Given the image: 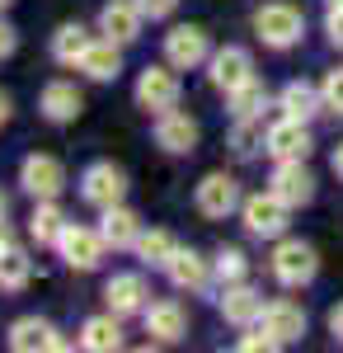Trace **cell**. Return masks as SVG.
Listing matches in <instances>:
<instances>
[{
  "mask_svg": "<svg viewBox=\"0 0 343 353\" xmlns=\"http://www.w3.org/2000/svg\"><path fill=\"white\" fill-rule=\"evenodd\" d=\"M207 273H211L207 259H202L198 250H184V245H179V250L169 254V264H165V278H169L179 292H202V288H207Z\"/></svg>",
  "mask_w": 343,
  "mask_h": 353,
  "instance_id": "7402d4cb",
  "label": "cell"
},
{
  "mask_svg": "<svg viewBox=\"0 0 343 353\" xmlns=\"http://www.w3.org/2000/svg\"><path fill=\"white\" fill-rule=\"evenodd\" d=\"M99 236L108 241V250H136V241H141V217H136L132 208L113 203V208H104Z\"/></svg>",
  "mask_w": 343,
  "mask_h": 353,
  "instance_id": "603a6c76",
  "label": "cell"
},
{
  "mask_svg": "<svg viewBox=\"0 0 343 353\" xmlns=\"http://www.w3.org/2000/svg\"><path fill=\"white\" fill-rule=\"evenodd\" d=\"M156 146L160 151H169V156H188L193 146H198V123L188 118L184 109H165L156 113Z\"/></svg>",
  "mask_w": 343,
  "mask_h": 353,
  "instance_id": "9a60e30c",
  "label": "cell"
},
{
  "mask_svg": "<svg viewBox=\"0 0 343 353\" xmlns=\"http://www.w3.org/2000/svg\"><path fill=\"white\" fill-rule=\"evenodd\" d=\"M104 306L123 321V316H141L146 306H151V288H146V278L141 273H113L104 283Z\"/></svg>",
  "mask_w": 343,
  "mask_h": 353,
  "instance_id": "8fae6325",
  "label": "cell"
},
{
  "mask_svg": "<svg viewBox=\"0 0 343 353\" xmlns=\"http://www.w3.org/2000/svg\"><path fill=\"white\" fill-rule=\"evenodd\" d=\"M207 57H211V38L202 24H174L165 33V61L174 71H198Z\"/></svg>",
  "mask_w": 343,
  "mask_h": 353,
  "instance_id": "5b68a950",
  "label": "cell"
},
{
  "mask_svg": "<svg viewBox=\"0 0 343 353\" xmlns=\"http://www.w3.org/2000/svg\"><path fill=\"white\" fill-rule=\"evenodd\" d=\"M141 24H146V14H141L136 0H108L99 10V33L113 38V43H123V48L141 38Z\"/></svg>",
  "mask_w": 343,
  "mask_h": 353,
  "instance_id": "2e32d148",
  "label": "cell"
},
{
  "mask_svg": "<svg viewBox=\"0 0 343 353\" xmlns=\"http://www.w3.org/2000/svg\"><path fill=\"white\" fill-rule=\"evenodd\" d=\"M211 269H216L221 288H226V283H245L249 278V259H245V250H236V245H221L216 259H211Z\"/></svg>",
  "mask_w": 343,
  "mask_h": 353,
  "instance_id": "4dcf8cb0",
  "label": "cell"
},
{
  "mask_svg": "<svg viewBox=\"0 0 343 353\" xmlns=\"http://www.w3.org/2000/svg\"><path fill=\"white\" fill-rule=\"evenodd\" d=\"M264 151L273 161H306L315 151V137H311V123L301 118H278L264 132Z\"/></svg>",
  "mask_w": 343,
  "mask_h": 353,
  "instance_id": "ba28073f",
  "label": "cell"
},
{
  "mask_svg": "<svg viewBox=\"0 0 343 353\" xmlns=\"http://www.w3.org/2000/svg\"><path fill=\"white\" fill-rule=\"evenodd\" d=\"M90 43H94V38H90V28H85V24H61L52 33V57L61 61V66H76L80 52H85Z\"/></svg>",
  "mask_w": 343,
  "mask_h": 353,
  "instance_id": "f1b7e54d",
  "label": "cell"
},
{
  "mask_svg": "<svg viewBox=\"0 0 343 353\" xmlns=\"http://www.w3.org/2000/svg\"><path fill=\"white\" fill-rule=\"evenodd\" d=\"M80 198L90 203V208H113V203H123L127 198V174L118 170L113 161H94L80 170Z\"/></svg>",
  "mask_w": 343,
  "mask_h": 353,
  "instance_id": "277c9868",
  "label": "cell"
},
{
  "mask_svg": "<svg viewBox=\"0 0 343 353\" xmlns=\"http://www.w3.org/2000/svg\"><path fill=\"white\" fill-rule=\"evenodd\" d=\"M38 113L48 123H76L85 113V94L76 90V81H48L38 94Z\"/></svg>",
  "mask_w": 343,
  "mask_h": 353,
  "instance_id": "ac0fdd59",
  "label": "cell"
},
{
  "mask_svg": "<svg viewBox=\"0 0 343 353\" xmlns=\"http://www.w3.org/2000/svg\"><path fill=\"white\" fill-rule=\"evenodd\" d=\"M136 104L146 113H165L179 104V76H174V66L165 61V66H146L141 76H136Z\"/></svg>",
  "mask_w": 343,
  "mask_h": 353,
  "instance_id": "30bf717a",
  "label": "cell"
},
{
  "mask_svg": "<svg viewBox=\"0 0 343 353\" xmlns=\"http://www.w3.org/2000/svg\"><path fill=\"white\" fill-rule=\"evenodd\" d=\"M174 250H179V241H174L169 231H141V241H136V259H141L146 269H165Z\"/></svg>",
  "mask_w": 343,
  "mask_h": 353,
  "instance_id": "f546056e",
  "label": "cell"
},
{
  "mask_svg": "<svg viewBox=\"0 0 343 353\" xmlns=\"http://www.w3.org/2000/svg\"><path fill=\"white\" fill-rule=\"evenodd\" d=\"M320 94H324V113H334V118H343V66H334V71L324 76V85H320Z\"/></svg>",
  "mask_w": 343,
  "mask_h": 353,
  "instance_id": "d6a6232c",
  "label": "cell"
},
{
  "mask_svg": "<svg viewBox=\"0 0 343 353\" xmlns=\"http://www.w3.org/2000/svg\"><path fill=\"white\" fill-rule=\"evenodd\" d=\"M61 231H66V217H61V208H56V198H38V208H33V217H28V241L38 245H52L61 241Z\"/></svg>",
  "mask_w": 343,
  "mask_h": 353,
  "instance_id": "484cf974",
  "label": "cell"
},
{
  "mask_svg": "<svg viewBox=\"0 0 343 353\" xmlns=\"http://www.w3.org/2000/svg\"><path fill=\"white\" fill-rule=\"evenodd\" d=\"M5 123H10V94L0 90V128H5Z\"/></svg>",
  "mask_w": 343,
  "mask_h": 353,
  "instance_id": "ab89813d",
  "label": "cell"
},
{
  "mask_svg": "<svg viewBox=\"0 0 343 353\" xmlns=\"http://www.w3.org/2000/svg\"><path fill=\"white\" fill-rule=\"evenodd\" d=\"M324 33H329V43L343 52V5H329V19H324Z\"/></svg>",
  "mask_w": 343,
  "mask_h": 353,
  "instance_id": "d590c367",
  "label": "cell"
},
{
  "mask_svg": "<svg viewBox=\"0 0 343 353\" xmlns=\"http://www.w3.org/2000/svg\"><path fill=\"white\" fill-rule=\"evenodd\" d=\"M268 189H273L291 212H296V208L315 203V174L306 170V161H278L273 179H268Z\"/></svg>",
  "mask_w": 343,
  "mask_h": 353,
  "instance_id": "7c38bea8",
  "label": "cell"
},
{
  "mask_svg": "<svg viewBox=\"0 0 343 353\" xmlns=\"http://www.w3.org/2000/svg\"><path fill=\"white\" fill-rule=\"evenodd\" d=\"M254 33H259V43L273 48V52H287L301 43V33H306V14L287 5V0H273L264 10H254Z\"/></svg>",
  "mask_w": 343,
  "mask_h": 353,
  "instance_id": "6da1fadb",
  "label": "cell"
},
{
  "mask_svg": "<svg viewBox=\"0 0 343 353\" xmlns=\"http://www.w3.org/2000/svg\"><path fill=\"white\" fill-rule=\"evenodd\" d=\"M5 245H14V231H10V221L0 217V250H5Z\"/></svg>",
  "mask_w": 343,
  "mask_h": 353,
  "instance_id": "f35d334b",
  "label": "cell"
},
{
  "mask_svg": "<svg viewBox=\"0 0 343 353\" xmlns=\"http://www.w3.org/2000/svg\"><path fill=\"white\" fill-rule=\"evenodd\" d=\"M207 81H211V90L231 94V90H240L245 81H254V57L245 52V48H221V52H211L207 57Z\"/></svg>",
  "mask_w": 343,
  "mask_h": 353,
  "instance_id": "4fadbf2b",
  "label": "cell"
},
{
  "mask_svg": "<svg viewBox=\"0 0 343 353\" xmlns=\"http://www.w3.org/2000/svg\"><path fill=\"white\" fill-rule=\"evenodd\" d=\"M104 250H108L104 236L90 231V226H76V221H66V231H61V241H56V254L76 273H94L104 264Z\"/></svg>",
  "mask_w": 343,
  "mask_h": 353,
  "instance_id": "8992f818",
  "label": "cell"
},
{
  "mask_svg": "<svg viewBox=\"0 0 343 353\" xmlns=\"http://www.w3.org/2000/svg\"><path fill=\"white\" fill-rule=\"evenodd\" d=\"M14 48H19V38H14V28H10L5 19H0V61H5V57H14Z\"/></svg>",
  "mask_w": 343,
  "mask_h": 353,
  "instance_id": "8d00e7d4",
  "label": "cell"
},
{
  "mask_svg": "<svg viewBox=\"0 0 343 353\" xmlns=\"http://www.w3.org/2000/svg\"><path fill=\"white\" fill-rule=\"evenodd\" d=\"M240 184L231 179V174H221V170H211V174H202L198 179V193H193V208L202 212V217L211 221H221V217H231V212H240Z\"/></svg>",
  "mask_w": 343,
  "mask_h": 353,
  "instance_id": "52a82bcc",
  "label": "cell"
},
{
  "mask_svg": "<svg viewBox=\"0 0 343 353\" xmlns=\"http://www.w3.org/2000/svg\"><path fill=\"white\" fill-rule=\"evenodd\" d=\"M28 278H33V259L19 245H5L0 250V292H24Z\"/></svg>",
  "mask_w": 343,
  "mask_h": 353,
  "instance_id": "4316f807",
  "label": "cell"
},
{
  "mask_svg": "<svg viewBox=\"0 0 343 353\" xmlns=\"http://www.w3.org/2000/svg\"><path fill=\"white\" fill-rule=\"evenodd\" d=\"M19 184H24V193L33 203H38V198H61V189H66V165L56 161V156L33 151V156H24V165H19Z\"/></svg>",
  "mask_w": 343,
  "mask_h": 353,
  "instance_id": "9c48e42d",
  "label": "cell"
},
{
  "mask_svg": "<svg viewBox=\"0 0 343 353\" xmlns=\"http://www.w3.org/2000/svg\"><path fill=\"white\" fill-rule=\"evenodd\" d=\"M329 165H334V174H339V179H343V141H339V146H334V161H329Z\"/></svg>",
  "mask_w": 343,
  "mask_h": 353,
  "instance_id": "60d3db41",
  "label": "cell"
},
{
  "mask_svg": "<svg viewBox=\"0 0 343 353\" xmlns=\"http://www.w3.org/2000/svg\"><path fill=\"white\" fill-rule=\"evenodd\" d=\"M0 217H5V193H0Z\"/></svg>",
  "mask_w": 343,
  "mask_h": 353,
  "instance_id": "b9f144b4",
  "label": "cell"
},
{
  "mask_svg": "<svg viewBox=\"0 0 343 353\" xmlns=\"http://www.w3.org/2000/svg\"><path fill=\"white\" fill-rule=\"evenodd\" d=\"M259 325L287 349V344H296L301 334H306V311L296 306V301H268L264 306V316H259Z\"/></svg>",
  "mask_w": 343,
  "mask_h": 353,
  "instance_id": "44dd1931",
  "label": "cell"
},
{
  "mask_svg": "<svg viewBox=\"0 0 343 353\" xmlns=\"http://www.w3.org/2000/svg\"><path fill=\"white\" fill-rule=\"evenodd\" d=\"M268 269H273V278L282 288H306V283H315V273H320V254L311 241H278Z\"/></svg>",
  "mask_w": 343,
  "mask_h": 353,
  "instance_id": "3957f363",
  "label": "cell"
},
{
  "mask_svg": "<svg viewBox=\"0 0 343 353\" xmlns=\"http://www.w3.org/2000/svg\"><path fill=\"white\" fill-rule=\"evenodd\" d=\"M76 71L85 76V81H99V85L118 81V71H123V43H113V38H94V43L80 52Z\"/></svg>",
  "mask_w": 343,
  "mask_h": 353,
  "instance_id": "e0dca14e",
  "label": "cell"
},
{
  "mask_svg": "<svg viewBox=\"0 0 343 353\" xmlns=\"http://www.w3.org/2000/svg\"><path fill=\"white\" fill-rule=\"evenodd\" d=\"M329 5H343V0H329Z\"/></svg>",
  "mask_w": 343,
  "mask_h": 353,
  "instance_id": "ee69618b",
  "label": "cell"
},
{
  "mask_svg": "<svg viewBox=\"0 0 343 353\" xmlns=\"http://www.w3.org/2000/svg\"><path fill=\"white\" fill-rule=\"evenodd\" d=\"M278 109H282V118L311 123V118L324 109V94H320L311 81H291V85H282V94H278Z\"/></svg>",
  "mask_w": 343,
  "mask_h": 353,
  "instance_id": "d4e9b609",
  "label": "cell"
},
{
  "mask_svg": "<svg viewBox=\"0 0 343 353\" xmlns=\"http://www.w3.org/2000/svg\"><path fill=\"white\" fill-rule=\"evenodd\" d=\"M287 217H291V208L273 189L249 193V198L240 203V221H245V231H249L254 241H278V236L287 231Z\"/></svg>",
  "mask_w": 343,
  "mask_h": 353,
  "instance_id": "7a4b0ae2",
  "label": "cell"
},
{
  "mask_svg": "<svg viewBox=\"0 0 343 353\" xmlns=\"http://www.w3.org/2000/svg\"><path fill=\"white\" fill-rule=\"evenodd\" d=\"M226 104H231V118H264L268 109V85L254 76V81H245L240 90L226 94Z\"/></svg>",
  "mask_w": 343,
  "mask_h": 353,
  "instance_id": "83f0119b",
  "label": "cell"
},
{
  "mask_svg": "<svg viewBox=\"0 0 343 353\" xmlns=\"http://www.w3.org/2000/svg\"><path fill=\"white\" fill-rule=\"evenodd\" d=\"M264 123L259 118H236V132H231V151L236 156H254L259 146H264Z\"/></svg>",
  "mask_w": 343,
  "mask_h": 353,
  "instance_id": "1f68e13d",
  "label": "cell"
},
{
  "mask_svg": "<svg viewBox=\"0 0 343 353\" xmlns=\"http://www.w3.org/2000/svg\"><path fill=\"white\" fill-rule=\"evenodd\" d=\"M136 5H141L146 19H169V14L179 10V0H136Z\"/></svg>",
  "mask_w": 343,
  "mask_h": 353,
  "instance_id": "e575fe53",
  "label": "cell"
},
{
  "mask_svg": "<svg viewBox=\"0 0 343 353\" xmlns=\"http://www.w3.org/2000/svg\"><path fill=\"white\" fill-rule=\"evenodd\" d=\"M0 10H10V0H0Z\"/></svg>",
  "mask_w": 343,
  "mask_h": 353,
  "instance_id": "7bdbcfd3",
  "label": "cell"
},
{
  "mask_svg": "<svg viewBox=\"0 0 343 353\" xmlns=\"http://www.w3.org/2000/svg\"><path fill=\"white\" fill-rule=\"evenodd\" d=\"M5 344L14 353H38V349H66V339H61V330L52 321H43V316H19L10 334H5Z\"/></svg>",
  "mask_w": 343,
  "mask_h": 353,
  "instance_id": "5bb4252c",
  "label": "cell"
},
{
  "mask_svg": "<svg viewBox=\"0 0 343 353\" xmlns=\"http://www.w3.org/2000/svg\"><path fill=\"white\" fill-rule=\"evenodd\" d=\"M76 344H80V349H90V353H113V349H123V325H118V316H113V311H104V316H90V321L80 325Z\"/></svg>",
  "mask_w": 343,
  "mask_h": 353,
  "instance_id": "cb8c5ba5",
  "label": "cell"
},
{
  "mask_svg": "<svg viewBox=\"0 0 343 353\" xmlns=\"http://www.w3.org/2000/svg\"><path fill=\"white\" fill-rule=\"evenodd\" d=\"M216 306H221V321L226 325H254L264 316V292L249 288V283H226Z\"/></svg>",
  "mask_w": 343,
  "mask_h": 353,
  "instance_id": "d6986e66",
  "label": "cell"
},
{
  "mask_svg": "<svg viewBox=\"0 0 343 353\" xmlns=\"http://www.w3.org/2000/svg\"><path fill=\"white\" fill-rule=\"evenodd\" d=\"M236 349H240V353H259V349H264V353H273V349H282V344H278V339H273V334H268V330L259 325L254 334H245V339H240Z\"/></svg>",
  "mask_w": 343,
  "mask_h": 353,
  "instance_id": "836d02e7",
  "label": "cell"
},
{
  "mask_svg": "<svg viewBox=\"0 0 343 353\" xmlns=\"http://www.w3.org/2000/svg\"><path fill=\"white\" fill-rule=\"evenodd\" d=\"M141 325H146V334L156 339V344H179L188 334V316L179 301H151L146 311H141Z\"/></svg>",
  "mask_w": 343,
  "mask_h": 353,
  "instance_id": "ffe728a7",
  "label": "cell"
},
{
  "mask_svg": "<svg viewBox=\"0 0 343 353\" xmlns=\"http://www.w3.org/2000/svg\"><path fill=\"white\" fill-rule=\"evenodd\" d=\"M329 334H334V344H343V301L329 311Z\"/></svg>",
  "mask_w": 343,
  "mask_h": 353,
  "instance_id": "74e56055",
  "label": "cell"
}]
</instances>
